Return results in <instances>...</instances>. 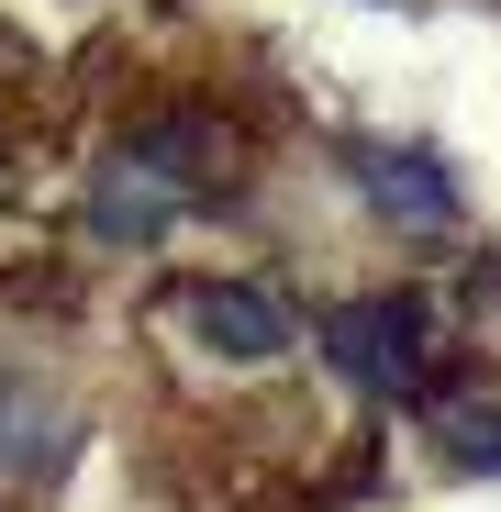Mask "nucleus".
<instances>
[{
  "instance_id": "nucleus-1",
  "label": "nucleus",
  "mask_w": 501,
  "mask_h": 512,
  "mask_svg": "<svg viewBox=\"0 0 501 512\" xmlns=\"http://www.w3.org/2000/svg\"><path fill=\"white\" fill-rule=\"evenodd\" d=\"M323 357L346 368L357 390H412V379H424V301H412V290H379V301L323 312Z\"/></svg>"
},
{
  "instance_id": "nucleus-2",
  "label": "nucleus",
  "mask_w": 501,
  "mask_h": 512,
  "mask_svg": "<svg viewBox=\"0 0 501 512\" xmlns=\"http://www.w3.org/2000/svg\"><path fill=\"white\" fill-rule=\"evenodd\" d=\"M190 334L201 346H223V357H290V301L279 290H257V279H201L190 290Z\"/></svg>"
},
{
  "instance_id": "nucleus-3",
  "label": "nucleus",
  "mask_w": 501,
  "mask_h": 512,
  "mask_svg": "<svg viewBox=\"0 0 501 512\" xmlns=\"http://www.w3.org/2000/svg\"><path fill=\"white\" fill-rule=\"evenodd\" d=\"M179 212H190V201H179V179H167V145L112 156V167H101V190H90V223H101L112 245H156Z\"/></svg>"
},
{
  "instance_id": "nucleus-4",
  "label": "nucleus",
  "mask_w": 501,
  "mask_h": 512,
  "mask_svg": "<svg viewBox=\"0 0 501 512\" xmlns=\"http://www.w3.org/2000/svg\"><path fill=\"white\" fill-rule=\"evenodd\" d=\"M357 179H368V201H379L390 223H412V234H446V223H457V190H446V167H435V156L357 145Z\"/></svg>"
},
{
  "instance_id": "nucleus-5",
  "label": "nucleus",
  "mask_w": 501,
  "mask_h": 512,
  "mask_svg": "<svg viewBox=\"0 0 501 512\" xmlns=\"http://www.w3.org/2000/svg\"><path fill=\"white\" fill-rule=\"evenodd\" d=\"M435 435H446V457H457L468 479H490V468H501V412H479V401H446V412H435Z\"/></svg>"
}]
</instances>
